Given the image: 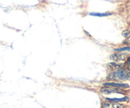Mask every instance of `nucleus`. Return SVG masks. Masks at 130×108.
<instances>
[{
	"mask_svg": "<svg viewBox=\"0 0 130 108\" xmlns=\"http://www.w3.org/2000/svg\"><path fill=\"white\" fill-rule=\"evenodd\" d=\"M114 51L117 52H122V51L130 52V46H127V47H121V48H119V49H115Z\"/></svg>",
	"mask_w": 130,
	"mask_h": 108,
	"instance_id": "9",
	"label": "nucleus"
},
{
	"mask_svg": "<svg viewBox=\"0 0 130 108\" xmlns=\"http://www.w3.org/2000/svg\"><path fill=\"white\" fill-rule=\"evenodd\" d=\"M122 36L126 38H130V29H127L122 31Z\"/></svg>",
	"mask_w": 130,
	"mask_h": 108,
	"instance_id": "10",
	"label": "nucleus"
},
{
	"mask_svg": "<svg viewBox=\"0 0 130 108\" xmlns=\"http://www.w3.org/2000/svg\"><path fill=\"white\" fill-rule=\"evenodd\" d=\"M100 93L103 94H106V95H109V94H113V93H117V94H123V92L121 90H119L117 88L113 87H109V86H107V87H104L102 88L100 90Z\"/></svg>",
	"mask_w": 130,
	"mask_h": 108,
	"instance_id": "2",
	"label": "nucleus"
},
{
	"mask_svg": "<svg viewBox=\"0 0 130 108\" xmlns=\"http://www.w3.org/2000/svg\"><path fill=\"white\" fill-rule=\"evenodd\" d=\"M128 56V54L124 53H114L110 56V60L115 62H119L121 61H124Z\"/></svg>",
	"mask_w": 130,
	"mask_h": 108,
	"instance_id": "3",
	"label": "nucleus"
},
{
	"mask_svg": "<svg viewBox=\"0 0 130 108\" xmlns=\"http://www.w3.org/2000/svg\"><path fill=\"white\" fill-rule=\"evenodd\" d=\"M123 105L114 102H107L103 104L102 108H123Z\"/></svg>",
	"mask_w": 130,
	"mask_h": 108,
	"instance_id": "4",
	"label": "nucleus"
},
{
	"mask_svg": "<svg viewBox=\"0 0 130 108\" xmlns=\"http://www.w3.org/2000/svg\"><path fill=\"white\" fill-rule=\"evenodd\" d=\"M124 44H128V45H130V40H126V41H125Z\"/></svg>",
	"mask_w": 130,
	"mask_h": 108,
	"instance_id": "12",
	"label": "nucleus"
},
{
	"mask_svg": "<svg viewBox=\"0 0 130 108\" xmlns=\"http://www.w3.org/2000/svg\"><path fill=\"white\" fill-rule=\"evenodd\" d=\"M129 99L128 97H124L123 98L121 99H117V98H114V99H107V100H109L111 102H124L126 101Z\"/></svg>",
	"mask_w": 130,
	"mask_h": 108,
	"instance_id": "7",
	"label": "nucleus"
},
{
	"mask_svg": "<svg viewBox=\"0 0 130 108\" xmlns=\"http://www.w3.org/2000/svg\"><path fill=\"white\" fill-rule=\"evenodd\" d=\"M103 85L105 86H109V87H116V88H129V85L126 84H119V83H114V82H109V83H104Z\"/></svg>",
	"mask_w": 130,
	"mask_h": 108,
	"instance_id": "5",
	"label": "nucleus"
},
{
	"mask_svg": "<svg viewBox=\"0 0 130 108\" xmlns=\"http://www.w3.org/2000/svg\"><path fill=\"white\" fill-rule=\"evenodd\" d=\"M130 78V71L120 69L111 73L107 76V79L111 80L125 81Z\"/></svg>",
	"mask_w": 130,
	"mask_h": 108,
	"instance_id": "1",
	"label": "nucleus"
},
{
	"mask_svg": "<svg viewBox=\"0 0 130 108\" xmlns=\"http://www.w3.org/2000/svg\"><path fill=\"white\" fill-rule=\"evenodd\" d=\"M126 65L127 67H128V69L129 71H130V57H129V58H128V60H127Z\"/></svg>",
	"mask_w": 130,
	"mask_h": 108,
	"instance_id": "11",
	"label": "nucleus"
},
{
	"mask_svg": "<svg viewBox=\"0 0 130 108\" xmlns=\"http://www.w3.org/2000/svg\"><path fill=\"white\" fill-rule=\"evenodd\" d=\"M90 15L95 16H99V17H102V16H108L111 15V13H90Z\"/></svg>",
	"mask_w": 130,
	"mask_h": 108,
	"instance_id": "8",
	"label": "nucleus"
},
{
	"mask_svg": "<svg viewBox=\"0 0 130 108\" xmlns=\"http://www.w3.org/2000/svg\"><path fill=\"white\" fill-rule=\"evenodd\" d=\"M107 67L110 70L114 71L121 69L122 67V64H117L116 63H108L107 65Z\"/></svg>",
	"mask_w": 130,
	"mask_h": 108,
	"instance_id": "6",
	"label": "nucleus"
}]
</instances>
